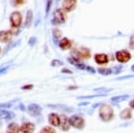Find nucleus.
<instances>
[{"mask_svg":"<svg viewBox=\"0 0 134 133\" xmlns=\"http://www.w3.org/2000/svg\"><path fill=\"white\" fill-rule=\"evenodd\" d=\"M99 117L103 122H110L114 118V110L108 105H102L99 107Z\"/></svg>","mask_w":134,"mask_h":133,"instance_id":"f257e3e1","label":"nucleus"},{"mask_svg":"<svg viewBox=\"0 0 134 133\" xmlns=\"http://www.w3.org/2000/svg\"><path fill=\"white\" fill-rule=\"evenodd\" d=\"M54 19H53V23L54 24H63L67 20V16L66 14L62 8H57L55 11H54L53 14Z\"/></svg>","mask_w":134,"mask_h":133,"instance_id":"f03ea898","label":"nucleus"},{"mask_svg":"<svg viewBox=\"0 0 134 133\" xmlns=\"http://www.w3.org/2000/svg\"><path fill=\"white\" fill-rule=\"evenodd\" d=\"M69 123H70L71 126L73 128L78 129V130H82L85 126V121L82 117L80 115H72L69 118Z\"/></svg>","mask_w":134,"mask_h":133,"instance_id":"7ed1b4c3","label":"nucleus"},{"mask_svg":"<svg viewBox=\"0 0 134 133\" xmlns=\"http://www.w3.org/2000/svg\"><path fill=\"white\" fill-rule=\"evenodd\" d=\"M72 55L73 57L76 58H84V59H88L90 57V50L87 48H79L77 49H74L72 51Z\"/></svg>","mask_w":134,"mask_h":133,"instance_id":"20e7f679","label":"nucleus"},{"mask_svg":"<svg viewBox=\"0 0 134 133\" xmlns=\"http://www.w3.org/2000/svg\"><path fill=\"white\" fill-rule=\"evenodd\" d=\"M115 59L121 63H128L130 60L131 59V55L129 51L125 50V49H122V50L117 51V52L115 53Z\"/></svg>","mask_w":134,"mask_h":133,"instance_id":"39448f33","label":"nucleus"},{"mask_svg":"<svg viewBox=\"0 0 134 133\" xmlns=\"http://www.w3.org/2000/svg\"><path fill=\"white\" fill-rule=\"evenodd\" d=\"M21 14L20 12H14L10 15V22L13 27H20L21 23Z\"/></svg>","mask_w":134,"mask_h":133,"instance_id":"423d86ee","label":"nucleus"},{"mask_svg":"<svg viewBox=\"0 0 134 133\" xmlns=\"http://www.w3.org/2000/svg\"><path fill=\"white\" fill-rule=\"evenodd\" d=\"M77 5V0H64L62 4V9L64 12H72L75 9Z\"/></svg>","mask_w":134,"mask_h":133,"instance_id":"0eeeda50","label":"nucleus"},{"mask_svg":"<svg viewBox=\"0 0 134 133\" xmlns=\"http://www.w3.org/2000/svg\"><path fill=\"white\" fill-rule=\"evenodd\" d=\"M28 113L31 116H38L40 114V113L42 112V108L40 106H38V104H30L28 106Z\"/></svg>","mask_w":134,"mask_h":133,"instance_id":"6e6552de","label":"nucleus"},{"mask_svg":"<svg viewBox=\"0 0 134 133\" xmlns=\"http://www.w3.org/2000/svg\"><path fill=\"white\" fill-rule=\"evenodd\" d=\"M94 60L96 62V63L99 64V65H104V64H107L109 62L108 55L107 54L100 53V54H96L94 56Z\"/></svg>","mask_w":134,"mask_h":133,"instance_id":"1a4fd4ad","label":"nucleus"},{"mask_svg":"<svg viewBox=\"0 0 134 133\" xmlns=\"http://www.w3.org/2000/svg\"><path fill=\"white\" fill-rule=\"evenodd\" d=\"M13 33L11 31H0V42L1 43H8L12 40L13 38Z\"/></svg>","mask_w":134,"mask_h":133,"instance_id":"9d476101","label":"nucleus"},{"mask_svg":"<svg viewBox=\"0 0 134 133\" xmlns=\"http://www.w3.org/2000/svg\"><path fill=\"white\" fill-rule=\"evenodd\" d=\"M67 61H68L71 64H72L73 66H75L77 69H79V70H85L86 69V65L83 63H81L79 58L71 56V57H68V58H67Z\"/></svg>","mask_w":134,"mask_h":133,"instance_id":"9b49d317","label":"nucleus"},{"mask_svg":"<svg viewBox=\"0 0 134 133\" xmlns=\"http://www.w3.org/2000/svg\"><path fill=\"white\" fill-rule=\"evenodd\" d=\"M58 46H59L60 49H62V50H68L72 47V41L68 38H63L58 42Z\"/></svg>","mask_w":134,"mask_h":133,"instance_id":"f8f14e48","label":"nucleus"},{"mask_svg":"<svg viewBox=\"0 0 134 133\" xmlns=\"http://www.w3.org/2000/svg\"><path fill=\"white\" fill-rule=\"evenodd\" d=\"M35 125L31 123H25L20 127V131L21 133H32L34 131Z\"/></svg>","mask_w":134,"mask_h":133,"instance_id":"ddd939ff","label":"nucleus"},{"mask_svg":"<svg viewBox=\"0 0 134 133\" xmlns=\"http://www.w3.org/2000/svg\"><path fill=\"white\" fill-rule=\"evenodd\" d=\"M60 125H61L62 130H64V131H67V130L70 129L71 124L69 123V119L66 117V115L62 114L61 116H60Z\"/></svg>","mask_w":134,"mask_h":133,"instance_id":"4468645a","label":"nucleus"},{"mask_svg":"<svg viewBox=\"0 0 134 133\" xmlns=\"http://www.w3.org/2000/svg\"><path fill=\"white\" fill-rule=\"evenodd\" d=\"M48 122L52 126L58 127L60 125V117L58 116L57 113H52L48 115Z\"/></svg>","mask_w":134,"mask_h":133,"instance_id":"2eb2a0df","label":"nucleus"},{"mask_svg":"<svg viewBox=\"0 0 134 133\" xmlns=\"http://www.w3.org/2000/svg\"><path fill=\"white\" fill-rule=\"evenodd\" d=\"M119 116H120V118L122 120H130L132 117V113H131V109L126 108V109H124V110L120 113Z\"/></svg>","mask_w":134,"mask_h":133,"instance_id":"dca6fc26","label":"nucleus"},{"mask_svg":"<svg viewBox=\"0 0 134 133\" xmlns=\"http://www.w3.org/2000/svg\"><path fill=\"white\" fill-rule=\"evenodd\" d=\"M33 21V12L31 10H29L26 14V20H25V27L30 28Z\"/></svg>","mask_w":134,"mask_h":133,"instance_id":"f3484780","label":"nucleus"},{"mask_svg":"<svg viewBox=\"0 0 134 133\" xmlns=\"http://www.w3.org/2000/svg\"><path fill=\"white\" fill-rule=\"evenodd\" d=\"M20 127L17 123H12L7 126V133H19Z\"/></svg>","mask_w":134,"mask_h":133,"instance_id":"a211bd4d","label":"nucleus"},{"mask_svg":"<svg viewBox=\"0 0 134 133\" xmlns=\"http://www.w3.org/2000/svg\"><path fill=\"white\" fill-rule=\"evenodd\" d=\"M52 33H53V38H54V42L57 43L58 44V42H59V39L61 38V37L63 36L62 34V31H60L59 29H54L53 31H52Z\"/></svg>","mask_w":134,"mask_h":133,"instance_id":"6ab92c4d","label":"nucleus"},{"mask_svg":"<svg viewBox=\"0 0 134 133\" xmlns=\"http://www.w3.org/2000/svg\"><path fill=\"white\" fill-rule=\"evenodd\" d=\"M129 95H121V96H116L111 98V101L114 103H120L122 102L124 100H127L129 98Z\"/></svg>","mask_w":134,"mask_h":133,"instance_id":"aec40b11","label":"nucleus"},{"mask_svg":"<svg viewBox=\"0 0 134 133\" xmlns=\"http://www.w3.org/2000/svg\"><path fill=\"white\" fill-rule=\"evenodd\" d=\"M98 72L99 74L104 75V76H108L113 73V70L110 68H98Z\"/></svg>","mask_w":134,"mask_h":133,"instance_id":"412c9836","label":"nucleus"},{"mask_svg":"<svg viewBox=\"0 0 134 133\" xmlns=\"http://www.w3.org/2000/svg\"><path fill=\"white\" fill-rule=\"evenodd\" d=\"M0 113H1L2 118H4V119H5V120L13 119V118L15 116L14 113H11V112H9V111H1Z\"/></svg>","mask_w":134,"mask_h":133,"instance_id":"4be33fe9","label":"nucleus"},{"mask_svg":"<svg viewBox=\"0 0 134 133\" xmlns=\"http://www.w3.org/2000/svg\"><path fill=\"white\" fill-rule=\"evenodd\" d=\"M107 94H96L92 96H78V99H90V98H95V97H101V96H107Z\"/></svg>","mask_w":134,"mask_h":133,"instance_id":"5701e85b","label":"nucleus"},{"mask_svg":"<svg viewBox=\"0 0 134 133\" xmlns=\"http://www.w3.org/2000/svg\"><path fill=\"white\" fill-rule=\"evenodd\" d=\"M40 133H55V130H54L52 127H48V126H47V127L43 128L42 130H40Z\"/></svg>","mask_w":134,"mask_h":133,"instance_id":"b1692460","label":"nucleus"},{"mask_svg":"<svg viewBox=\"0 0 134 133\" xmlns=\"http://www.w3.org/2000/svg\"><path fill=\"white\" fill-rule=\"evenodd\" d=\"M64 63L59 59H54L53 61L51 62V66L53 67H58V66H62Z\"/></svg>","mask_w":134,"mask_h":133,"instance_id":"393cba45","label":"nucleus"},{"mask_svg":"<svg viewBox=\"0 0 134 133\" xmlns=\"http://www.w3.org/2000/svg\"><path fill=\"white\" fill-rule=\"evenodd\" d=\"M94 90L97 91V92H98V93H101V92H103L104 94H105L107 92L112 91V90H113V89H107V88H98V89H95Z\"/></svg>","mask_w":134,"mask_h":133,"instance_id":"a878e982","label":"nucleus"},{"mask_svg":"<svg viewBox=\"0 0 134 133\" xmlns=\"http://www.w3.org/2000/svg\"><path fill=\"white\" fill-rule=\"evenodd\" d=\"M52 2H53V0H47V6H46V17H47V15H48V13H49V11H50V8L52 5Z\"/></svg>","mask_w":134,"mask_h":133,"instance_id":"bb28decb","label":"nucleus"},{"mask_svg":"<svg viewBox=\"0 0 134 133\" xmlns=\"http://www.w3.org/2000/svg\"><path fill=\"white\" fill-rule=\"evenodd\" d=\"M122 69V65H118V66H114L113 68V73H119V72H121V71Z\"/></svg>","mask_w":134,"mask_h":133,"instance_id":"cd10ccee","label":"nucleus"},{"mask_svg":"<svg viewBox=\"0 0 134 133\" xmlns=\"http://www.w3.org/2000/svg\"><path fill=\"white\" fill-rule=\"evenodd\" d=\"M129 47L131 50H134V35H131L130 38V43H129Z\"/></svg>","mask_w":134,"mask_h":133,"instance_id":"c85d7f7f","label":"nucleus"},{"mask_svg":"<svg viewBox=\"0 0 134 133\" xmlns=\"http://www.w3.org/2000/svg\"><path fill=\"white\" fill-rule=\"evenodd\" d=\"M12 106V103H4V104H0V107L3 108H10Z\"/></svg>","mask_w":134,"mask_h":133,"instance_id":"c756f323","label":"nucleus"},{"mask_svg":"<svg viewBox=\"0 0 134 133\" xmlns=\"http://www.w3.org/2000/svg\"><path fill=\"white\" fill-rule=\"evenodd\" d=\"M131 78H134V75H127V76H122L120 77V78L116 79L117 80H126V79H131Z\"/></svg>","mask_w":134,"mask_h":133,"instance_id":"7c9ffc66","label":"nucleus"},{"mask_svg":"<svg viewBox=\"0 0 134 133\" xmlns=\"http://www.w3.org/2000/svg\"><path fill=\"white\" fill-rule=\"evenodd\" d=\"M85 70H87L88 72H91V73H96V70L94 69L93 67H91V66H86V69Z\"/></svg>","mask_w":134,"mask_h":133,"instance_id":"2f4dec72","label":"nucleus"},{"mask_svg":"<svg viewBox=\"0 0 134 133\" xmlns=\"http://www.w3.org/2000/svg\"><path fill=\"white\" fill-rule=\"evenodd\" d=\"M17 5H24L27 3V0H14Z\"/></svg>","mask_w":134,"mask_h":133,"instance_id":"473e14b6","label":"nucleus"},{"mask_svg":"<svg viewBox=\"0 0 134 133\" xmlns=\"http://www.w3.org/2000/svg\"><path fill=\"white\" fill-rule=\"evenodd\" d=\"M35 42H36V38L32 37L31 38V39L29 40V45L30 46H33V45L35 44Z\"/></svg>","mask_w":134,"mask_h":133,"instance_id":"72a5a7b5","label":"nucleus"},{"mask_svg":"<svg viewBox=\"0 0 134 133\" xmlns=\"http://www.w3.org/2000/svg\"><path fill=\"white\" fill-rule=\"evenodd\" d=\"M62 72L63 73H68V74H72V72L69 69H63L62 70Z\"/></svg>","mask_w":134,"mask_h":133,"instance_id":"f704fd0d","label":"nucleus"},{"mask_svg":"<svg viewBox=\"0 0 134 133\" xmlns=\"http://www.w3.org/2000/svg\"><path fill=\"white\" fill-rule=\"evenodd\" d=\"M7 70H8V67H5V68H2L1 70H0V75H2V74H4V73H5L6 72H7Z\"/></svg>","mask_w":134,"mask_h":133,"instance_id":"c9c22d12","label":"nucleus"},{"mask_svg":"<svg viewBox=\"0 0 134 133\" xmlns=\"http://www.w3.org/2000/svg\"><path fill=\"white\" fill-rule=\"evenodd\" d=\"M33 88L32 85H25L24 87H23V89H31Z\"/></svg>","mask_w":134,"mask_h":133,"instance_id":"e433bc0d","label":"nucleus"},{"mask_svg":"<svg viewBox=\"0 0 134 133\" xmlns=\"http://www.w3.org/2000/svg\"><path fill=\"white\" fill-rule=\"evenodd\" d=\"M129 106H130V107H131V109H134V99H132L131 102H130Z\"/></svg>","mask_w":134,"mask_h":133,"instance_id":"4c0bfd02","label":"nucleus"},{"mask_svg":"<svg viewBox=\"0 0 134 133\" xmlns=\"http://www.w3.org/2000/svg\"><path fill=\"white\" fill-rule=\"evenodd\" d=\"M86 105H88V103H81L80 104V106H86Z\"/></svg>","mask_w":134,"mask_h":133,"instance_id":"58836bf2","label":"nucleus"},{"mask_svg":"<svg viewBox=\"0 0 134 133\" xmlns=\"http://www.w3.org/2000/svg\"><path fill=\"white\" fill-rule=\"evenodd\" d=\"M131 71H132V72H134V64H132V65H131Z\"/></svg>","mask_w":134,"mask_h":133,"instance_id":"ea45409f","label":"nucleus"},{"mask_svg":"<svg viewBox=\"0 0 134 133\" xmlns=\"http://www.w3.org/2000/svg\"><path fill=\"white\" fill-rule=\"evenodd\" d=\"M0 53H1V48H0Z\"/></svg>","mask_w":134,"mask_h":133,"instance_id":"a19ab883","label":"nucleus"},{"mask_svg":"<svg viewBox=\"0 0 134 133\" xmlns=\"http://www.w3.org/2000/svg\"><path fill=\"white\" fill-rule=\"evenodd\" d=\"M0 117H1V114H0Z\"/></svg>","mask_w":134,"mask_h":133,"instance_id":"79ce46f5","label":"nucleus"}]
</instances>
